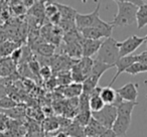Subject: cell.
Wrapping results in <instances>:
<instances>
[{
    "instance_id": "6",
    "label": "cell",
    "mask_w": 147,
    "mask_h": 137,
    "mask_svg": "<svg viewBox=\"0 0 147 137\" xmlns=\"http://www.w3.org/2000/svg\"><path fill=\"white\" fill-rule=\"evenodd\" d=\"M117 94L121 97L123 101L137 102L138 98V84L136 83H127L124 86L116 90Z\"/></svg>"
},
{
    "instance_id": "27",
    "label": "cell",
    "mask_w": 147,
    "mask_h": 137,
    "mask_svg": "<svg viewBox=\"0 0 147 137\" xmlns=\"http://www.w3.org/2000/svg\"><path fill=\"white\" fill-rule=\"evenodd\" d=\"M11 120L9 119V117L7 115H5L4 113L0 112V131L5 132L9 129L10 126Z\"/></svg>"
},
{
    "instance_id": "10",
    "label": "cell",
    "mask_w": 147,
    "mask_h": 137,
    "mask_svg": "<svg viewBox=\"0 0 147 137\" xmlns=\"http://www.w3.org/2000/svg\"><path fill=\"white\" fill-rule=\"evenodd\" d=\"M102 40H95V39H87L83 37L82 39V51L83 57H91L97 53L102 45Z\"/></svg>"
},
{
    "instance_id": "9",
    "label": "cell",
    "mask_w": 147,
    "mask_h": 137,
    "mask_svg": "<svg viewBox=\"0 0 147 137\" xmlns=\"http://www.w3.org/2000/svg\"><path fill=\"white\" fill-rule=\"evenodd\" d=\"M130 125L131 118L117 115L116 120H115L114 124L112 126V130L116 134L117 137H126L127 131H128Z\"/></svg>"
},
{
    "instance_id": "13",
    "label": "cell",
    "mask_w": 147,
    "mask_h": 137,
    "mask_svg": "<svg viewBox=\"0 0 147 137\" xmlns=\"http://www.w3.org/2000/svg\"><path fill=\"white\" fill-rule=\"evenodd\" d=\"M55 4L59 9V13L61 14V21H73V22H75L77 14L79 13L76 9L69 6V5L61 4L57 2H55Z\"/></svg>"
},
{
    "instance_id": "15",
    "label": "cell",
    "mask_w": 147,
    "mask_h": 137,
    "mask_svg": "<svg viewBox=\"0 0 147 137\" xmlns=\"http://www.w3.org/2000/svg\"><path fill=\"white\" fill-rule=\"evenodd\" d=\"M18 47H20V43L14 40L6 39V40L0 43V59L10 57L13 53V51Z\"/></svg>"
},
{
    "instance_id": "5",
    "label": "cell",
    "mask_w": 147,
    "mask_h": 137,
    "mask_svg": "<svg viewBox=\"0 0 147 137\" xmlns=\"http://www.w3.org/2000/svg\"><path fill=\"white\" fill-rule=\"evenodd\" d=\"M100 7L101 3L98 1L97 7L93 12L88 13V14H82V13H78L76 16V26L79 30H82L84 28H88V27H93L97 23V21L100 19Z\"/></svg>"
},
{
    "instance_id": "20",
    "label": "cell",
    "mask_w": 147,
    "mask_h": 137,
    "mask_svg": "<svg viewBox=\"0 0 147 137\" xmlns=\"http://www.w3.org/2000/svg\"><path fill=\"white\" fill-rule=\"evenodd\" d=\"M113 67L112 65H105V63H101V61L94 59V63H93V67H92V72H91L90 76H94L98 79H101L102 75L104 74L106 71H108L109 69Z\"/></svg>"
},
{
    "instance_id": "30",
    "label": "cell",
    "mask_w": 147,
    "mask_h": 137,
    "mask_svg": "<svg viewBox=\"0 0 147 137\" xmlns=\"http://www.w3.org/2000/svg\"><path fill=\"white\" fill-rule=\"evenodd\" d=\"M99 137H117L116 134L113 132L112 129H106Z\"/></svg>"
},
{
    "instance_id": "7",
    "label": "cell",
    "mask_w": 147,
    "mask_h": 137,
    "mask_svg": "<svg viewBox=\"0 0 147 137\" xmlns=\"http://www.w3.org/2000/svg\"><path fill=\"white\" fill-rule=\"evenodd\" d=\"M137 63V55H128V57H120L118 59L116 63H115V67H116V74L113 77V79L111 80V82L109 83L108 86L112 87L113 84L115 83V81L118 79V77L120 76L122 73H125L127 71V69L131 67L133 63Z\"/></svg>"
},
{
    "instance_id": "24",
    "label": "cell",
    "mask_w": 147,
    "mask_h": 137,
    "mask_svg": "<svg viewBox=\"0 0 147 137\" xmlns=\"http://www.w3.org/2000/svg\"><path fill=\"white\" fill-rule=\"evenodd\" d=\"M125 73L131 75V76H136L141 73H147V65H143V63L137 61V63H133L129 69H127Z\"/></svg>"
},
{
    "instance_id": "8",
    "label": "cell",
    "mask_w": 147,
    "mask_h": 137,
    "mask_svg": "<svg viewBox=\"0 0 147 137\" xmlns=\"http://www.w3.org/2000/svg\"><path fill=\"white\" fill-rule=\"evenodd\" d=\"M100 97L103 100V102L105 103V105H114L116 107L123 101L121 97L117 94L116 90L110 86L104 87L101 89Z\"/></svg>"
},
{
    "instance_id": "29",
    "label": "cell",
    "mask_w": 147,
    "mask_h": 137,
    "mask_svg": "<svg viewBox=\"0 0 147 137\" xmlns=\"http://www.w3.org/2000/svg\"><path fill=\"white\" fill-rule=\"evenodd\" d=\"M137 61L143 65H147V51L141 53L140 55H137Z\"/></svg>"
},
{
    "instance_id": "33",
    "label": "cell",
    "mask_w": 147,
    "mask_h": 137,
    "mask_svg": "<svg viewBox=\"0 0 147 137\" xmlns=\"http://www.w3.org/2000/svg\"><path fill=\"white\" fill-rule=\"evenodd\" d=\"M144 39H145V43H147V34L144 36Z\"/></svg>"
},
{
    "instance_id": "26",
    "label": "cell",
    "mask_w": 147,
    "mask_h": 137,
    "mask_svg": "<svg viewBox=\"0 0 147 137\" xmlns=\"http://www.w3.org/2000/svg\"><path fill=\"white\" fill-rule=\"evenodd\" d=\"M17 106V103L15 102V100H13L12 98L6 96L3 99L0 100V109H7V110H10L13 109Z\"/></svg>"
},
{
    "instance_id": "18",
    "label": "cell",
    "mask_w": 147,
    "mask_h": 137,
    "mask_svg": "<svg viewBox=\"0 0 147 137\" xmlns=\"http://www.w3.org/2000/svg\"><path fill=\"white\" fill-rule=\"evenodd\" d=\"M63 131L69 137H85V128L74 121Z\"/></svg>"
},
{
    "instance_id": "3",
    "label": "cell",
    "mask_w": 147,
    "mask_h": 137,
    "mask_svg": "<svg viewBox=\"0 0 147 137\" xmlns=\"http://www.w3.org/2000/svg\"><path fill=\"white\" fill-rule=\"evenodd\" d=\"M117 115H118L117 107L114 105H105V107L101 111L92 113L93 118L98 121L101 125H103L106 129H112Z\"/></svg>"
},
{
    "instance_id": "16",
    "label": "cell",
    "mask_w": 147,
    "mask_h": 137,
    "mask_svg": "<svg viewBox=\"0 0 147 137\" xmlns=\"http://www.w3.org/2000/svg\"><path fill=\"white\" fill-rule=\"evenodd\" d=\"M34 51L38 53L40 57H51L55 55V45L53 43H37L34 47Z\"/></svg>"
},
{
    "instance_id": "28",
    "label": "cell",
    "mask_w": 147,
    "mask_h": 137,
    "mask_svg": "<svg viewBox=\"0 0 147 137\" xmlns=\"http://www.w3.org/2000/svg\"><path fill=\"white\" fill-rule=\"evenodd\" d=\"M51 75H53V70L49 65H43V67H40L39 77H41L45 80H49L51 78Z\"/></svg>"
},
{
    "instance_id": "34",
    "label": "cell",
    "mask_w": 147,
    "mask_h": 137,
    "mask_svg": "<svg viewBox=\"0 0 147 137\" xmlns=\"http://www.w3.org/2000/svg\"><path fill=\"white\" fill-rule=\"evenodd\" d=\"M45 137H47V136H45Z\"/></svg>"
},
{
    "instance_id": "23",
    "label": "cell",
    "mask_w": 147,
    "mask_h": 137,
    "mask_svg": "<svg viewBox=\"0 0 147 137\" xmlns=\"http://www.w3.org/2000/svg\"><path fill=\"white\" fill-rule=\"evenodd\" d=\"M59 128V123L57 117H49L43 123V129L47 132H53Z\"/></svg>"
},
{
    "instance_id": "22",
    "label": "cell",
    "mask_w": 147,
    "mask_h": 137,
    "mask_svg": "<svg viewBox=\"0 0 147 137\" xmlns=\"http://www.w3.org/2000/svg\"><path fill=\"white\" fill-rule=\"evenodd\" d=\"M92 119V112L91 111H86V112H79L77 116L74 118V122L78 123L82 127H86L90 123Z\"/></svg>"
},
{
    "instance_id": "14",
    "label": "cell",
    "mask_w": 147,
    "mask_h": 137,
    "mask_svg": "<svg viewBox=\"0 0 147 137\" xmlns=\"http://www.w3.org/2000/svg\"><path fill=\"white\" fill-rule=\"evenodd\" d=\"M105 130L106 128L92 117L90 123L85 127V137H99Z\"/></svg>"
},
{
    "instance_id": "21",
    "label": "cell",
    "mask_w": 147,
    "mask_h": 137,
    "mask_svg": "<svg viewBox=\"0 0 147 137\" xmlns=\"http://www.w3.org/2000/svg\"><path fill=\"white\" fill-rule=\"evenodd\" d=\"M45 1H34V4L31 6V8L29 9L30 13L35 16L36 18L42 19L45 15Z\"/></svg>"
},
{
    "instance_id": "11",
    "label": "cell",
    "mask_w": 147,
    "mask_h": 137,
    "mask_svg": "<svg viewBox=\"0 0 147 137\" xmlns=\"http://www.w3.org/2000/svg\"><path fill=\"white\" fill-rule=\"evenodd\" d=\"M101 87H97L90 95V99H89V107H90V111L92 113H96L101 111L105 107V103L100 97L101 92Z\"/></svg>"
},
{
    "instance_id": "31",
    "label": "cell",
    "mask_w": 147,
    "mask_h": 137,
    "mask_svg": "<svg viewBox=\"0 0 147 137\" xmlns=\"http://www.w3.org/2000/svg\"><path fill=\"white\" fill-rule=\"evenodd\" d=\"M51 137H69V136H67V135L65 134L63 131H59L57 134L53 135V136H51Z\"/></svg>"
},
{
    "instance_id": "17",
    "label": "cell",
    "mask_w": 147,
    "mask_h": 137,
    "mask_svg": "<svg viewBox=\"0 0 147 137\" xmlns=\"http://www.w3.org/2000/svg\"><path fill=\"white\" fill-rule=\"evenodd\" d=\"M138 105V102H128V101H122L117 106V113L119 116H125L131 118L132 112L134 110L135 106Z\"/></svg>"
},
{
    "instance_id": "2",
    "label": "cell",
    "mask_w": 147,
    "mask_h": 137,
    "mask_svg": "<svg viewBox=\"0 0 147 137\" xmlns=\"http://www.w3.org/2000/svg\"><path fill=\"white\" fill-rule=\"evenodd\" d=\"M118 43L119 41H117L113 37L105 39L101 45L99 51L97 53V61H101L105 65L115 67V63L120 59Z\"/></svg>"
},
{
    "instance_id": "19",
    "label": "cell",
    "mask_w": 147,
    "mask_h": 137,
    "mask_svg": "<svg viewBox=\"0 0 147 137\" xmlns=\"http://www.w3.org/2000/svg\"><path fill=\"white\" fill-rule=\"evenodd\" d=\"M136 24L138 29L143 28L147 25V3L138 7L136 13Z\"/></svg>"
},
{
    "instance_id": "1",
    "label": "cell",
    "mask_w": 147,
    "mask_h": 137,
    "mask_svg": "<svg viewBox=\"0 0 147 137\" xmlns=\"http://www.w3.org/2000/svg\"><path fill=\"white\" fill-rule=\"evenodd\" d=\"M118 7L117 13L115 14L112 21H110L113 26H129L136 22V13L138 7L135 6L129 0H118L115 1Z\"/></svg>"
},
{
    "instance_id": "25",
    "label": "cell",
    "mask_w": 147,
    "mask_h": 137,
    "mask_svg": "<svg viewBox=\"0 0 147 137\" xmlns=\"http://www.w3.org/2000/svg\"><path fill=\"white\" fill-rule=\"evenodd\" d=\"M45 15L49 17V19L53 16H55L57 13H59V9H57V6L55 4V2L53 1H47V3L45 2Z\"/></svg>"
},
{
    "instance_id": "12",
    "label": "cell",
    "mask_w": 147,
    "mask_h": 137,
    "mask_svg": "<svg viewBox=\"0 0 147 137\" xmlns=\"http://www.w3.org/2000/svg\"><path fill=\"white\" fill-rule=\"evenodd\" d=\"M63 88V97L67 99L80 98L83 94V84L81 83H71L67 86H61Z\"/></svg>"
},
{
    "instance_id": "4",
    "label": "cell",
    "mask_w": 147,
    "mask_h": 137,
    "mask_svg": "<svg viewBox=\"0 0 147 137\" xmlns=\"http://www.w3.org/2000/svg\"><path fill=\"white\" fill-rule=\"evenodd\" d=\"M143 43H145L144 37L138 36L136 34L130 35V36L127 37L123 41H119L118 45H119V55H120V57L131 55L132 53H134L140 45H143Z\"/></svg>"
},
{
    "instance_id": "32",
    "label": "cell",
    "mask_w": 147,
    "mask_h": 137,
    "mask_svg": "<svg viewBox=\"0 0 147 137\" xmlns=\"http://www.w3.org/2000/svg\"><path fill=\"white\" fill-rule=\"evenodd\" d=\"M0 137H6V135H5V132L0 131Z\"/></svg>"
}]
</instances>
